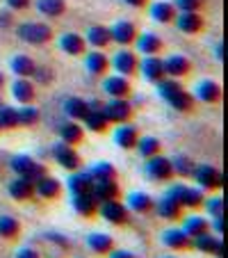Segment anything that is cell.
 Listing matches in <instances>:
<instances>
[{
  "mask_svg": "<svg viewBox=\"0 0 228 258\" xmlns=\"http://www.w3.org/2000/svg\"><path fill=\"white\" fill-rule=\"evenodd\" d=\"M137 69H141V73H144V78L148 83H158L160 78H165V67H162V59L158 55H146Z\"/></svg>",
  "mask_w": 228,
  "mask_h": 258,
  "instance_id": "30bf717a",
  "label": "cell"
},
{
  "mask_svg": "<svg viewBox=\"0 0 228 258\" xmlns=\"http://www.w3.org/2000/svg\"><path fill=\"white\" fill-rule=\"evenodd\" d=\"M98 215L110 224H126L128 222V206H123L119 199L98 204Z\"/></svg>",
  "mask_w": 228,
  "mask_h": 258,
  "instance_id": "5b68a950",
  "label": "cell"
},
{
  "mask_svg": "<svg viewBox=\"0 0 228 258\" xmlns=\"http://www.w3.org/2000/svg\"><path fill=\"white\" fill-rule=\"evenodd\" d=\"M165 258H174V256H165Z\"/></svg>",
  "mask_w": 228,
  "mask_h": 258,
  "instance_id": "94428289",
  "label": "cell"
},
{
  "mask_svg": "<svg viewBox=\"0 0 228 258\" xmlns=\"http://www.w3.org/2000/svg\"><path fill=\"white\" fill-rule=\"evenodd\" d=\"M146 174L150 176L153 180H158V183H162V180H171V176H174V169H171V160L165 156H150L146 158Z\"/></svg>",
  "mask_w": 228,
  "mask_h": 258,
  "instance_id": "8992f818",
  "label": "cell"
},
{
  "mask_svg": "<svg viewBox=\"0 0 228 258\" xmlns=\"http://www.w3.org/2000/svg\"><path fill=\"white\" fill-rule=\"evenodd\" d=\"M110 37L117 41V44L128 46L137 39V28H135V23H130V21H117V23L110 28Z\"/></svg>",
  "mask_w": 228,
  "mask_h": 258,
  "instance_id": "ba28073f",
  "label": "cell"
},
{
  "mask_svg": "<svg viewBox=\"0 0 228 258\" xmlns=\"http://www.w3.org/2000/svg\"><path fill=\"white\" fill-rule=\"evenodd\" d=\"M223 251H226V247H223V240H219V242H217V249H214V253H212V256L223 258Z\"/></svg>",
  "mask_w": 228,
  "mask_h": 258,
  "instance_id": "9f6ffc18",
  "label": "cell"
},
{
  "mask_svg": "<svg viewBox=\"0 0 228 258\" xmlns=\"http://www.w3.org/2000/svg\"><path fill=\"white\" fill-rule=\"evenodd\" d=\"M162 242L169 249H176V251H185V249L192 247V238L185 233L183 229H169L162 233Z\"/></svg>",
  "mask_w": 228,
  "mask_h": 258,
  "instance_id": "ac0fdd59",
  "label": "cell"
},
{
  "mask_svg": "<svg viewBox=\"0 0 228 258\" xmlns=\"http://www.w3.org/2000/svg\"><path fill=\"white\" fill-rule=\"evenodd\" d=\"M59 137H62V142H66V144H78V142H83L85 133H83V126H78V121H64L59 123Z\"/></svg>",
  "mask_w": 228,
  "mask_h": 258,
  "instance_id": "83f0119b",
  "label": "cell"
},
{
  "mask_svg": "<svg viewBox=\"0 0 228 258\" xmlns=\"http://www.w3.org/2000/svg\"><path fill=\"white\" fill-rule=\"evenodd\" d=\"M85 46H87V41L75 32H66L59 37V48H62L66 55H83Z\"/></svg>",
  "mask_w": 228,
  "mask_h": 258,
  "instance_id": "7402d4cb",
  "label": "cell"
},
{
  "mask_svg": "<svg viewBox=\"0 0 228 258\" xmlns=\"http://www.w3.org/2000/svg\"><path fill=\"white\" fill-rule=\"evenodd\" d=\"M37 10L46 16H59L66 10V3L64 0H37Z\"/></svg>",
  "mask_w": 228,
  "mask_h": 258,
  "instance_id": "7bdbcfd3",
  "label": "cell"
},
{
  "mask_svg": "<svg viewBox=\"0 0 228 258\" xmlns=\"http://www.w3.org/2000/svg\"><path fill=\"white\" fill-rule=\"evenodd\" d=\"M0 105H3V101H0Z\"/></svg>",
  "mask_w": 228,
  "mask_h": 258,
  "instance_id": "6125c7cd",
  "label": "cell"
},
{
  "mask_svg": "<svg viewBox=\"0 0 228 258\" xmlns=\"http://www.w3.org/2000/svg\"><path fill=\"white\" fill-rule=\"evenodd\" d=\"M137 48L144 55H158L162 50V39L153 32H144L139 39H137Z\"/></svg>",
  "mask_w": 228,
  "mask_h": 258,
  "instance_id": "f1b7e54d",
  "label": "cell"
},
{
  "mask_svg": "<svg viewBox=\"0 0 228 258\" xmlns=\"http://www.w3.org/2000/svg\"><path fill=\"white\" fill-rule=\"evenodd\" d=\"M85 64H87V71L94 73V76H103V73L107 71V67H110V59L105 57L103 53H89L87 59H85Z\"/></svg>",
  "mask_w": 228,
  "mask_h": 258,
  "instance_id": "d590c367",
  "label": "cell"
},
{
  "mask_svg": "<svg viewBox=\"0 0 228 258\" xmlns=\"http://www.w3.org/2000/svg\"><path fill=\"white\" fill-rule=\"evenodd\" d=\"M50 153H53L55 162H57V165H62L64 169H68V171H78L80 165H83L78 151H75L71 144H66V142H62V144L57 142V144L53 146V151H50Z\"/></svg>",
  "mask_w": 228,
  "mask_h": 258,
  "instance_id": "277c9868",
  "label": "cell"
},
{
  "mask_svg": "<svg viewBox=\"0 0 228 258\" xmlns=\"http://www.w3.org/2000/svg\"><path fill=\"white\" fill-rule=\"evenodd\" d=\"M73 208L78 210V215L83 217H94L98 210V199L92 192H83V195H73Z\"/></svg>",
  "mask_w": 228,
  "mask_h": 258,
  "instance_id": "9a60e30c",
  "label": "cell"
},
{
  "mask_svg": "<svg viewBox=\"0 0 228 258\" xmlns=\"http://www.w3.org/2000/svg\"><path fill=\"white\" fill-rule=\"evenodd\" d=\"M156 213H158V217H162V219H169V222H174V219H180L183 217V206L178 204L176 199H171L169 195H165L160 201H158L156 206Z\"/></svg>",
  "mask_w": 228,
  "mask_h": 258,
  "instance_id": "8fae6325",
  "label": "cell"
},
{
  "mask_svg": "<svg viewBox=\"0 0 228 258\" xmlns=\"http://www.w3.org/2000/svg\"><path fill=\"white\" fill-rule=\"evenodd\" d=\"M192 176H194V180L199 183L201 190H205V192L217 190V187L223 185V174L219 169H214L212 165H199V167H194Z\"/></svg>",
  "mask_w": 228,
  "mask_h": 258,
  "instance_id": "7a4b0ae2",
  "label": "cell"
},
{
  "mask_svg": "<svg viewBox=\"0 0 228 258\" xmlns=\"http://www.w3.org/2000/svg\"><path fill=\"white\" fill-rule=\"evenodd\" d=\"M203 5V0H176V5L180 12H199V7Z\"/></svg>",
  "mask_w": 228,
  "mask_h": 258,
  "instance_id": "c3c4849f",
  "label": "cell"
},
{
  "mask_svg": "<svg viewBox=\"0 0 228 258\" xmlns=\"http://www.w3.org/2000/svg\"><path fill=\"white\" fill-rule=\"evenodd\" d=\"M48 240H53V242H57V244H62V247H68V242H66V238L64 235H57V233H48L46 235Z\"/></svg>",
  "mask_w": 228,
  "mask_h": 258,
  "instance_id": "f5cc1de1",
  "label": "cell"
},
{
  "mask_svg": "<svg viewBox=\"0 0 228 258\" xmlns=\"http://www.w3.org/2000/svg\"><path fill=\"white\" fill-rule=\"evenodd\" d=\"M87 41L94 46V48H105V46L112 41L110 28H103V25H94V28H89Z\"/></svg>",
  "mask_w": 228,
  "mask_h": 258,
  "instance_id": "d6a6232c",
  "label": "cell"
},
{
  "mask_svg": "<svg viewBox=\"0 0 228 258\" xmlns=\"http://www.w3.org/2000/svg\"><path fill=\"white\" fill-rule=\"evenodd\" d=\"M112 67H114V71H119V76H126L128 78V76H132L137 71L139 62H137V55L132 50H119L114 55V59H112Z\"/></svg>",
  "mask_w": 228,
  "mask_h": 258,
  "instance_id": "9c48e42d",
  "label": "cell"
},
{
  "mask_svg": "<svg viewBox=\"0 0 228 258\" xmlns=\"http://www.w3.org/2000/svg\"><path fill=\"white\" fill-rule=\"evenodd\" d=\"M3 85H5V76H3V73H0V87H3Z\"/></svg>",
  "mask_w": 228,
  "mask_h": 258,
  "instance_id": "91938a15",
  "label": "cell"
},
{
  "mask_svg": "<svg viewBox=\"0 0 228 258\" xmlns=\"http://www.w3.org/2000/svg\"><path fill=\"white\" fill-rule=\"evenodd\" d=\"M126 5H132V7H141V5H146V0H123Z\"/></svg>",
  "mask_w": 228,
  "mask_h": 258,
  "instance_id": "680465c9",
  "label": "cell"
},
{
  "mask_svg": "<svg viewBox=\"0 0 228 258\" xmlns=\"http://www.w3.org/2000/svg\"><path fill=\"white\" fill-rule=\"evenodd\" d=\"M194 160L187 156H176L174 160H171V169H174V174H178L180 178H189L192 176V171H194Z\"/></svg>",
  "mask_w": 228,
  "mask_h": 258,
  "instance_id": "b9f144b4",
  "label": "cell"
},
{
  "mask_svg": "<svg viewBox=\"0 0 228 258\" xmlns=\"http://www.w3.org/2000/svg\"><path fill=\"white\" fill-rule=\"evenodd\" d=\"M156 85H158V94H160L165 101L171 96V94H176V92L183 89V85H180L178 80H174V78H160Z\"/></svg>",
  "mask_w": 228,
  "mask_h": 258,
  "instance_id": "bcb514c9",
  "label": "cell"
},
{
  "mask_svg": "<svg viewBox=\"0 0 228 258\" xmlns=\"http://www.w3.org/2000/svg\"><path fill=\"white\" fill-rule=\"evenodd\" d=\"M21 231L19 219L10 217V215H0V238H7V240H14Z\"/></svg>",
  "mask_w": 228,
  "mask_h": 258,
  "instance_id": "60d3db41",
  "label": "cell"
},
{
  "mask_svg": "<svg viewBox=\"0 0 228 258\" xmlns=\"http://www.w3.org/2000/svg\"><path fill=\"white\" fill-rule=\"evenodd\" d=\"M12 23V14L10 12H0V25H10Z\"/></svg>",
  "mask_w": 228,
  "mask_h": 258,
  "instance_id": "11a10c76",
  "label": "cell"
},
{
  "mask_svg": "<svg viewBox=\"0 0 228 258\" xmlns=\"http://www.w3.org/2000/svg\"><path fill=\"white\" fill-rule=\"evenodd\" d=\"M167 195L176 199L183 208H199L203 206V190L201 187H189V185H171Z\"/></svg>",
  "mask_w": 228,
  "mask_h": 258,
  "instance_id": "6da1fadb",
  "label": "cell"
},
{
  "mask_svg": "<svg viewBox=\"0 0 228 258\" xmlns=\"http://www.w3.org/2000/svg\"><path fill=\"white\" fill-rule=\"evenodd\" d=\"M162 67H165V76H169V78H180V76L189 73L192 64H189V59L183 57V55H169L167 59H162Z\"/></svg>",
  "mask_w": 228,
  "mask_h": 258,
  "instance_id": "4fadbf2b",
  "label": "cell"
},
{
  "mask_svg": "<svg viewBox=\"0 0 228 258\" xmlns=\"http://www.w3.org/2000/svg\"><path fill=\"white\" fill-rule=\"evenodd\" d=\"M10 10H25L30 5V0H7Z\"/></svg>",
  "mask_w": 228,
  "mask_h": 258,
  "instance_id": "816d5d0a",
  "label": "cell"
},
{
  "mask_svg": "<svg viewBox=\"0 0 228 258\" xmlns=\"http://www.w3.org/2000/svg\"><path fill=\"white\" fill-rule=\"evenodd\" d=\"M167 103H169L174 110H178V112H189V110L194 107V96L187 94L185 89H180V92L171 94V96L167 98Z\"/></svg>",
  "mask_w": 228,
  "mask_h": 258,
  "instance_id": "1f68e13d",
  "label": "cell"
},
{
  "mask_svg": "<svg viewBox=\"0 0 228 258\" xmlns=\"http://www.w3.org/2000/svg\"><path fill=\"white\" fill-rule=\"evenodd\" d=\"M103 89L112 98H126L130 94V83H128L126 76H110V78L103 80Z\"/></svg>",
  "mask_w": 228,
  "mask_h": 258,
  "instance_id": "2e32d148",
  "label": "cell"
},
{
  "mask_svg": "<svg viewBox=\"0 0 228 258\" xmlns=\"http://www.w3.org/2000/svg\"><path fill=\"white\" fill-rule=\"evenodd\" d=\"M12 94H14V98L21 103V105H28V103L34 101V85L30 83L28 78H19L14 85H12Z\"/></svg>",
  "mask_w": 228,
  "mask_h": 258,
  "instance_id": "cb8c5ba5",
  "label": "cell"
},
{
  "mask_svg": "<svg viewBox=\"0 0 228 258\" xmlns=\"http://www.w3.org/2000/svg\"><path fill=\"white\" fill-rule=\"evenodd\" d=\"M214 231H217L219 235H223V231H226V219H223V215L214 217Z\"/></svg>",
  "mask_w": 228,
  "mask_h": 258,
  "instance_id": "f907efd6",
  "label": "cell"
},
{
  "mask_svg": "<svg viewBox=\"0 0 228 258\" xmlns=\"http://www.w3.org/2000/svg\"><path fill=\"white\" fill-rule=\"evenodd\" d=\"M196 98L203 103H217L221 98V87H219L214 80H203L196 87Z\"/></svg>",
  "mask_w": 228,
  "mask_h": 258,
  "instance_id": "4316f807",
  "label": "cell"
},
{
  "mask_svg": "<svg viewBox=\"0 0 228 258\" xmlns=\"http://www.w3.org/2000/svg\"><path fill=\"white\" fill-rule=\"evenodd\" d=\"M192 240H194L192 244H194L199 251H203V253H214L217 242H219V238H217V235H210V231H205V233L196 235V238H192Z\"/></svg>",
  "mask_w": 228,
  "mask_h": 258,
  "instance_id": "ee69618b",
  "label": "cell"
},
{
  "mask_svg": "<svg viewBox=\"0 0 228 258\" xmlns=\"http://www.w3.org/2000/svg\"><path fill=\"white\" fill-rule=\"evenodd\" d=\"M19 37L32 46H39L53 39V30L46 23H23L19 25Z\"/></svg>",
  "mask_w": 228,
  "mask_h": 258,
  "instance_id": "3957f363",
  "label": "cell"
},
{
  "mask_svg": "<svg viewBox=\"0 0 228 258\" xmlns=\"http://www.w3.org/2000/svg\"><path fill=\"white\" fill-rule=\"evenodd\" d=\"M34 69H37V64H34L32 57H28V55H16V57L12 59V71H14L19 78H30L34 73Z\"/></svg>",
  "mask_w": 228,
  "mask_h": 258,
  "instance_id": "836d02e7",
  "label": "cell"
},
{
  "mask_svg": "<svg viewBox=\"0 0 228 258\" xmlns=\"http://www.w3.org/2000/svg\"><path fill=\"white\" fill-rule=\"evenodd\" d=\"M16 258H39V253L34 251V249L25 247V249H19V251H16Z\"/></svg>",
  "mask_w": 228,
  "mask_h": 258,
  "instance_id": "681fc988",
  "label": "cell"
},
{
  "mask_svg": "<svg viewBox=\"0 0 228 258\" xmlns=\"http://www.w3.org/2000/svg\"><path fill=\"white\" fill-rule=\"evenodd\" d=\"M174 21L180 32H187V34H196L203 28V19L199 16V12H180V14H176Z\"/></svg>",
  "mask_w": 228,
  "mask_h": 258,
  "instance_id": "5bb4252c",
  "label": "cell"
},
{
  "mask_svg": "<svg viewBox=\"0 0 228 258\" xmlns=\"http://www.w3.org/2000/svg\"><path fill=\"white\" fill-rule=\"evenodd\" d=\"M137 140H139V135H137V128L130 126V123H126V126H119L117 131H114V144L119 146V149H135Z\"/></svg>",
  "mask_w": 228,
  "mask_h": 258,
  "instance_id": "44dd1931",
  "label": "cell"
},
{
  "mask_svg": "<svg viewBox=\"0 0 228 258\" xmlns=\"http://www.w3.org/2000/svg\"><path fill=\"white\" fill-rule=\"evenodd\" d=\"M19 126V110L16 107H10V105H0V131H12V128Z\"/></svg>",
  "mask_w": 228,
  "mask_h": 258,
  "instance_id": "ab89813d",
  "label": "cell"
},
{
  "mask_svg": "<svg viewBox=\"0 0 228 258\" xmlns=\"http://www.w3.org/2000/svg\"><path fill=\"white\" fill-rule=\"evenodd\" d=\"M89 174H92L94 183H98V180H117V169L110 162H94Z\"/></svg>",
  "mask_w": 228,
  "mask_h": 258,
  "instance_id": "8d00e7d4",
  "label": "cell"
},
{
  "mask_svg": "<svg viewBox=\"0 0 228 258\" xmlns=\"http://www.w3.org/2000/svg\"><path fill=\"white\" fill-rule=\"evenodd\" d=\"M68 190L71 195H83V192H92L94 190V178L89 171H75L68 176Z\"/></svg>",
  "mask_w": 228,
  "mask_h": 258,
  "instance_id": "ffe728a7",
  "label": "cell"
},
{
  "mask_svg": "<svg viewBox=\"0 0 228 258\" xmlns=\"http://www.w3.org/2000/svg\"><path fill=\"white\" fill-rule=\"evenodd\" d=\"M110 258H137L135 253H130V251H126V249H119V251H114Z\"/></svg>",
  "mask_w": 228,
  "mask_h": 258,
  "instance_id": "db71d44e",
  "label": "cell"
},
{
  "mask_svg": "<svg viewBox=\"0 0 228 258\" xmlns=\"http://www.w3.org/2000/svg\"><path fill=\"white\" fill-rule=\"evenodd\" d=\"M205 210L210 213V217H217V215H223L226 213V199L223 197H214L205 204Z\"/></svg>",
  "mask_w": 228,
  "mask_h": 258,
  "instance_id": "7dc6e473",
  "label": "cell"
},
{
  "mask_svg": "<svg viewBox=\"0 0 228 258\" xmlns=\"http://www.w3.org/2000/svg\"><path fill=\"white\" fill-rule=\"evenodd\" d=\"M217 57L221 59V62H223V59H226V44H223V41L217 46Z\"/></svg>",
  "mask_w": 228,
  "mask_h": 258,
  "instance_id": "6f0895ef",
  "label": "cell"
},
{
  "mask_svg": "<svg viewBox=\"0 0 228 258\" xmlns=\"http://www.w3.org/2000/svg\"><path fill=\"white\" fill-rule=\"evenodd\" d=\"M103 112H105L107 121L114 123H126L132 114V105L126 101V98H112L110 103L103 105Z\"/></svg>",
  "mask_w": 228,
  "mask_h": 258,
  "instance_id": "52a82bcc",
  "label": "cell"
},
{
  "mask_svg": "<svg viewBox=\"0 0 228 258\" xmlns=\"http://www.w3.org/2000/svg\"><path fill=\"white\" fill-rule=\"evenodd\" d=\"M153 206H156V201L150 199V195H146V192H132V195L128 197V208H130L132 213L146 215L153 210Z\"/></svg>",
  "mask_w": 228,
  "mask_h": 258,
  "instance_id": "484cf974",
  "label": "cell"
},
{
  "mask_svg": "<svg viewBox=\"0 0 228 258\" xmlns=\"http://www.w3.org/2000/svg\"><path fill=\"white\" fill-rule=\"evenodd\" d=\"M59 180L53 176H41L39 180H34V197H41V199H55L59 195Z\"/></svg>",
  "mask_w": 228,
  "mask_h": 258,
  "instance_id": "d6986e66",
  "label": "cell"
},
{
  "mask_svg": "<svg viewBox=\"0 0 228 258\" xmlns=\"http://www.w3.org/2000/svg\"><path fill=\"white\" fill-rule=\"evenodd\" d=\"M39 110L37 107H32L28 103V105H23L19 110V126H25V128H30V126H37V121H39Z\"/></svg>",
  "mask_w": 228,
  "mask_h": 258,
  "instance_id": "f6af8a7d",
  "label": "cell"
},
{
  "mask_svg": "<svg viewBox=\"0 0 228 258\" xmlns=\"http://www.w3.org/2000/svg\"><path fill=\"white\" fill-rule=\"evenodd\" d=\"M64 112H66L68 119H73V121H83L85 114L89 112V105L85 98H78V96H71L64 101Z\"/></svg>",
  "mask_w": 228,
  "mask_h": 258,
  "instance_id": "603a6c76",
  "label": "cell"
},
{
  "mask_svg": "<svg viewBox=\"0 0 228 258\" xmlns=\"http://www.w3.org/2000/svg\"><path fill=\"white\" fill-rule=\"evenodd\" d=\"M94 197L98 199V204L114 201L121 197V187L117 185V180H98V183H94Z\"/></svg>",
  "mask_w": 228,
  "mask_h": 258,
  "instance_id": "e0dca14e",
  "label": "cell"
},
{
  "mask_svg": "<svg viewBox=\"0 0 228 258\" xmlns=\"http://www.w3.org/2000/svg\"><path fill=\"white\" fill-rule=\"evenodd\" d=\"M183 231L189 235V238H196V235L210 231V222L205 217H199V215H189V217H185Z\"/></svg>",
  "mask_w": 228,
  "mask_h": 258,
  "instance_id": "f546056e",
  "label": "cell"
},
{
  "mask_svg": "<svg viewBox=\"0 0 228 258\" xmlns=\"http://www.w3.org/2000/svg\"><path fill=\"white\" fill-rule=\"evenodd\" d=\"M10 195H12V199H16V201H30L34 197V183L32 180H28L25 176H16L14 180L10 183Z\"/></svg>",
  "mask_w": 228,
  "mask_h": 258,
  "instance_id": "7c38bea8",
  "label": "cell"
},
{
  "mask_svg": "<svg viewBox=\"0 0 228 258\" xmlns=\"http://www.w3.org/2000/svg\"><path fill=\"white\" fill-rule=\"evenodd\" d=\"M83 123L89 128V131H94V133H103L107 128V117H105V112L103 110H89L87 114H85V119H83Z\"/></svg>",
  "mask_w": 228,
  "mask_h": 258,
  "instance_id": "e575fe53",
  "label": "cell"
},
{
  "mask_svg": "<svg viewBox=\"0 0 228 258\" xmlns=\"http://www.w3.org/2000/svg\"><path fill=\"white\" fill-rule=\"evenodd\" d=\"M87 247L92 249L94 253L103 256V253H110L114 249V240L107 233H89L87 235Z\"/></svg>",
  "mask_w": 228,
  "mask_h": 258,
  "instance_id": "d4e9b609",
  "label": "cell"
},
{
  "mask_svg": "<svg viewBox=\"0 0 228 258\" xmlns=\"http://www.w3.org/2000/svg\"><path fill=\"white\" fill-rule=\"evenodd\" d=\"M34 165H37V162H34V158H30V156H14L10 162L12 171H14L16 176H25V178H28L30 171L34 169Z\"/></svg>",
  "mask_w": 228,
  "mask_h": 258,
  "instance_id": "f35d334b",
  "label": "cell"
},
{
  "mask_svg": "<svg viewBox=\"0 0 228 258\" xmlns=\"http://www.w3.org/2000/svg\"><path fill=\"white\" fill-rule=\"evenodd\" d=\"M135 149L139 151L141 158H150L160 153V140L158 137H139L135 144Z\"/></svg>",
  "mask_w": 228,
  "mask_h": 258,
  "instance_id": "74e56055",
  "label": "cell"
},
{
  "mask_svg": "<svg viewBox=\"0 0 228 258\" xmlns=\"http://www.w3.org/2000/svg\"><path fill=\"white\" fill-rule=\"evenodd\" d=\"M150 16L158 23H171L176 19V7L171 3H153L150 5Z\"/></svg>",
  "mask_w": 228,
  "mask_h": 258,
  "instance_id": "4dcf8cb0",
  "label": "cell"
}]
</instances>
